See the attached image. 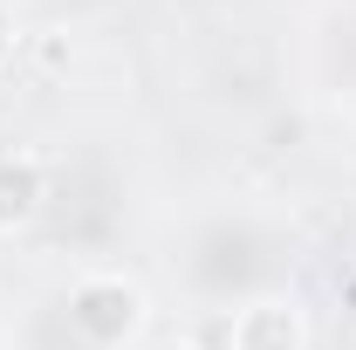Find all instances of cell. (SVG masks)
<instances>
[{"label": "cell", "mask_w": 356, "mask_h": 350, "mask_svg": "<svg viewBox=\"0 0 356 350\" xmlns=\"http://www.w3.org/2000/svg\"><path fill=\"white\" fill-rule=\"evenodd\" d=\"M226 350H309V316L288 296H261V303H247L233 316Z\"/></svg>", "instance_id": "2"}, {"label": "cell", "mask_w": 356, "mask_h": 350, "mask_svg": "<svg viewBox=\"0 0 356 350\" xmlns=\"http://www.w3.org/2000/svg\"><path fill=\"white\" fill-rule=\"evenodd\" d=\"M158 350H199V344H185V337H172V344H158Z\"/></svg>", "instance_id": "5"}, {"label": "cell", "mask_w": 356, "mask_h": 350, "mask_svg": "<svg viewBox=\"0 0 356 350\" xmlns=\"http://www.w3.org/2000/svg\"><path fill=\"white\" fill-rule=\"evenodd\" d=\"M48 199V165L35 151H0V234L28 227Z\"/></svg>", "instance_id": "3"}, {"label": "cell", "mask_w": 356, "mask_h": 350, "mask_svg": "<svg viewBox=\"0 0 356 350\" xmlns=\"http://www.w3.org/2000/svg\"><path fill=\"white\" fill-rule=\"evenodd\" d=\"M14 55H21V14H14V7L0 0V69H7Z\"/></svg>", "instance_id": "4"}, {"label": "cell", "mask_w": 356, "mask_h": 350, "mask_svg": "<svg viewBox=\"0 0 356 350\" xmlns=\"http://www.w3.org/2000/svg\"><path fill=\"white\" fill-rule=\"evenodd\" d=\"M144 323H151V296L137 289L131 275H83V282L69 289V330H76L89 350L137 344Z\"/></svg>", "instance_id": "1"}]
</instances>
